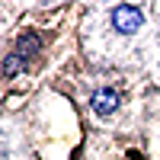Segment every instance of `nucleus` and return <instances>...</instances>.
<instances>
[{"label":"nucleus","mask_w":160,"mask_h":160,"mask_svg":"<svg viewBox=\"0 0 160 160\" xmlns=\"http://www.w3.org/2000/svg\"><path fill=\"white\" fill-rule=\"evenodd\" d=\"M141 10L138 7H115L112 10V22H115V29L122 32V35H131V32H138V26H141Z\"/></svg>","instance_id":"1"},{"label":"nucleus","mask_w":160,"mask_h":160,"mask_svg":"<svg viewBox=\"0 0 160 160\" xmlns=\"http://www.w3.org/2000/svg\"><path fill=\"white\" fill-rule=\"evenodd\" d=\"M118 106V96L112 90H99V93H93V109H96L99 115H106V112H112Z\"/></svg>","instance_id":"2"},{"label":"nucleus","mask_w":160,"mask_h":160,"mask_svg":"<svg viewBox=\"0 0 160 160\" xmlns=\"http://www.w3.org/2000/svg\"><path fill=\"white\" fill-rule=\"evenodd\" d=\"M35 48H38V35H22L19 45H16V55L19 58H29V55H35Z\"/></svg>","instance_id":"3"},{"label":"nucleus","mask_w":160,"mask_h":160,"mask_svg":"<svg viewBox=\"0 0 160 160\" xmlns=\"http://www.w3.org/2000/svg\"><path fill=\"white\" fill-rule=\"evenodd\" d=\"M22 61H26V58H19V55H13V58H7V64H3V71H7V74H16V71L22 68Z\"/></svg>","instance_id":"4"}]
</instances>
